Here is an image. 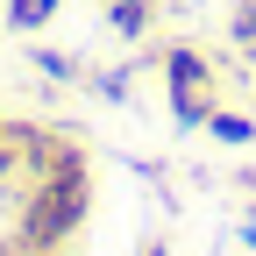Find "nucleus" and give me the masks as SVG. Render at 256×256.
Here are the masks:
<instances>
[{
	"instance_id": "11",
	"label": "nucleus",
	"mask_w": 256,
	"mask_h": 256,
	"mask_svg": "<svg viewBox=\"0 0 256 256\" xmlns=\"http://www.w3.org/2000/svg\"><path fill=\"white\" fill-rule=\"evenodd\" d=\"M43 256H64V249H43Z\"/></svg>"
},
{
	"instance_id": "9",
	"label": "nucleus",
	"mask_w": 256,
	"mask_h": 256,
	"mask_svg": "<svg viewBox=\"0 0 256 256\" xmlns=\"http://www.w3.org/2000/svg\"><path fill=\"white\" fill-rule=\"evenodd\" d=\"M142 256H171V249H164V242H150V249H142Z\"/></svg>"
},
{
	"instance_id": "10",
	"label": "nucleus",
	"mask_w": 256,
	"mask_h": 256,
	"mask_svg": "<svg viewBox=\"0 0 256 256\" xmlns=\"http://www.w3.org/2000/svg\"><path fill=\"white\" fill-rule=\"evenodd\" d=\"M249 64H256V43H249Z\"/></svg>"
},
{
	"instance_id": "1",
	"label": "nucleus",
	"mask_w": 256,
	"mask_h": 256,
	"mask_svg": "<svg viewBox=\"0 0 256 256\" xmlns=\"http://www.w3.org/2000/svg\"><path fill=\"white\" fill-rule=\"evenodd\" d=\"M92 220V156L86 142H64L57 164L36 171L14 200V228H8V249L0 256H43V249H64L78 228Z\"/></svg>"
},
{
	"instance_id": "4",
	"label": "nucleus",
	"mask_w": 256,
	"mask_h": 256,
	"mask_svg": "<svg viewBox=\"0 0 256 256\" xmlns=\"http://www.w3.org/2000/svg\"><path fill=\"white\" fill-rule=\"evenodd\" d=\"M206 136H214L220 150H249V142H256V121L235 114V107H214V114H206Z\"/></svg>"
},
{
	"instance_id": "2",
	"label": "nucleus",
	"mask_w": 256,
	"mask_h": 256,
	"mask_svg": "<svg viewBox=\"0 0 256 256\" xmlns=\"http://www.w3.org/2000/svg\"><path fill=\"white\" fill-rule=\"evenodd\" d=\"M164 92H171V121L178 128H206L214 100V64L192 50V43H164Z\"/></svg>"
},
{
	"instance_id": "5",
	"label": "nucleus",
	"mask_w": 256,
	"mask_h": 256,
	"mask_svg": "<svg viewBox=\"0 0 256 256\" xmlns=\"http://www.w3.org/2000/svg\"><path fill=\"white\" fill-rule=\"evenodd\" d=\"M64 0H8V28L14 36H43V22H57Z\"/></svg>"
},
{
	"instance_id": "8",
	"label": "nucleus",
	"mask_w": 256,
	"mask_h": 256,
	"mask_svg": "<svg viewBox=\"0 0 256 256\" xmlns=\"http://www.w3.org/2000/svg\"><path fill=\"white\" fill-rule=\"evenodd\" d=\"M228 36H235L242 50L256 43V0H235V14H228Z\"/></svg>"
},
{
	"instance_id": "6",
	"label": "nucleus",
	"mask_w": 256,
	"mask_h": 256,
	"mask_svg": "<svg viewBox=\"0 0 256 256\" xmlns=\"http://www.w3.org/2000/svg\"><path fill=\"white\" fill-rule=\"evenodd\" d=\"M107 28L121 43H142V28H150V0H107Z\"/></svg>"
},
{
	"instance_id": "3",
	"label": "nucleus",
	"mask_w": 256,
	"mask_h": 256,
	"mask_svg": "<svg viewBox=\"0 0 256 256\" xmlns=\"http://www.w3.org/2000/svg\"><path fill=\"white\" fill-rule=\"evenodd\" d=\"M28 72H36L43 86H78V78H86L78 57H72V50H50V43H28Z\"/></svg>"
},
{
	"instance_id": "7",
	"label": "nucleus",
	"mask_w": 256,
	"mask_h": 256,
	"mask_svg": "<svg viewBox=\"0 0 256 256\" xmlns=\"http://www.w3.org/2000/svg\"><path fill=\"white\" fill-rule=\"evenodd\" d=\"M128 78H136V72H128V64H107V72H86V86L100 92V100H114V107H128V92H136Z\"/></svg>"
}]
</instances>
